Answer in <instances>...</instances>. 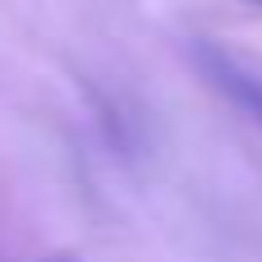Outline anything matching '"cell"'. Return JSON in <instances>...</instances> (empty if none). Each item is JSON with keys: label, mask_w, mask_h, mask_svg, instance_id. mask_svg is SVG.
<instances>
[{"label": "cell", "mask_w": 262, "mask_h": 262, "mask_svg": "<svg viewBox=\"0 0 262 262\" xmlns=\"http://www.w3.org/2000/svg\"><path fill=\"white\" fill-rule=\"evenodd\" d=\"M198 64H203V74L262 129V74L258 69H249L244 60H235V55H226L216 46H198Z\"/></svg>", "instance_id": "6da1fadb"}]
</instances>
